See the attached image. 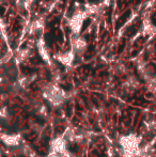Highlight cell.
Masks as SVG:
<instances>
[{
  "instance_id": "obj_1",
  "label": "cell",
  "mask_w": 156,
  "mask_h": 157,
  "mask_svg": "<svg viewBox=\"0 0 156 157\" xmlns=\"http://www.w3.org/2000/svg\"><path fill=\"white\" fill-rule=\"evenodd\" d=\"M43 97L45 99H47L51 105L59 106L64 101L65 98H67V93H65L64 90L61 89L59 86L50 83V85H47L44 88Z\"/></svg>"
},
{
  "instance_id": "obj_2",
  "label": "cell",
  "mask_w": 156,
  "mask_h": 157,
  "mask_svg": "<svg viewBox=\"0 0 156 157\" xmlns=\"http://www.w3.org/2000/svg\"><path fill=\"white\" fill-rule=\"evenodd\" d=\"M140 142H141L140 137H138L135 134L126 135V136H123L120 139V144L122 147L123 151H124V155L126 156L136 157L138 150L140 149L139 147Z\"/></svg>"
},
{
  "instance_id": "obj_3",
  "label": "cell",
  "mask_w": 156,
  "mask_h": 157,
  "mask_svg": "<svg viewBox=\"0 0 156 157\" xmlns=\"http://www.w3.org/2000/svg\"><path fill=\"white\" fill-rule=\"evenodd\" d=\"M87 16L88 15L85 12V10H81V9H78L74 12V14L72 15L69 21V26L72 31V34L79 36V33H80L83 25V21Z\"/></svg>"
},
{
  "instance_id": "obj_4",
  "label": "cell",
  "mask_w": 156,
  "mask_h": 157,
  "mask_svg": "<svg viewBox=\"0 0 156 157\" xmlns=\"http://www.w3.org/2000/svg\"><path fill=\"white\" fill-rule=\"evenodd\" d=\"M50 147H51V152H56V153H60L67 156L69 155L67 152V141L62 136L55 138L51 141Z\"/></svg>"
},
{
  "instance_id": "obj_5",
  "label": "cell",
  "mask_w": 156,
  "mask_h": 157,
  "mask_svg": "<svg viewBox=\"0 0 156 157\" xmlns=\"http://www.w3.org/2000/svg\"><path fill=\"white\" fill-rule=\"evenodd\" d=\"M55 59L58 62L63 64L64 66H71L73 64V61L75 59V52L73 50H69L65 52H59V54L55 55Z\"/></svg>"
},
{
  "instance_id": "obj_6",
  "label": "cell",
  "mask_w": 156,
  "mask_h": 157,
  "mask_svg": "<svg viewBox=\"0 0 156 157\" xmlns=\"http://www.w3.org/2000/svg\"><path fill=\"white\" fill-rule=\"evenodd\" d=\"M36 48H38V52L40 56H41V58L47 64L51 65V58H50L49 52H48V48L46 46L45 42H44L43 37H40L38 41H36Z\"/></svg>"
},
{
  "instance_id": "obj_7",
  "label": "cell",
  "mask_w": 156,
  "mask_h": 157,
  "mask_svg": "<svg viewBox=\"0 0 156 157\" xmlns=\"http://www.w3.org/2000/svg\"><path fill=\"white\" fill-rule=\"evenodd\" d=\"M71 46L74 52H83L87 48V42L85 39L77 35H71Z\"/></svg>"
},
{
  "instance_id": "obj_8",
  "label": "cell",
  "mask_w": 156,
  "mask_h": 157,
  "mask_svg": "<svg viewBox=\"0 0 156 157\" xmlns=\"http://www.w3.org/2000/svg\"><path fill=\"white\" fill-rule=\"evenodd\" d=\"M0 140L8 147H17L21 142V137L18 135L0 134Z\"/></svg>"
},
{
  "instance_id": "obj_9",
  "label": "cell",
  "mask_w": 156,
  "mask_h": 157,
  "mask_svg": "<svg viewBox=\"0 0 156 157\" xmlns=\"http://www.w3.org/2000/svg\"><path fill=\"white\" fill-rule=\"evenodd\" d=\"M44 28H45V21H44V19H42V18L36 19V21H34L33 23H32L31 28H30V32H31V34L43 32Z\"/></svg>"
},
{
  "instance_id": "obj_10",
  "label": "cell",
  "mask_w": 156,
  "mask_h": 157,
  "mask_svg": "<svg viewBox=\"0 0 156 157\" xmlns=\"http://www.w3.org/2000/svg\"><path fill=\"white\" fill-rule=\"evenodd\" d=\"M31 55V50L28 49V48H24V49H21L18 52H17V61L19 62H24V61L28 60Z\"/></svg>"
},
{
  "instance_id": "obj_11",
  "label": "cell",
  "mask_w": 156,
  "mask_h": 157,
  "mask_svg": "<svg viewBox=\"0 0 156 157\" xmlns=\"http://www.w3.org/2000/svg\"><path fill=\"white\" fill-rule=\"evenodd\" d=\"M32 78H33V77H30V76H24V77H21V78L19 79V85H21L23 88L27 87V86H29L30 82H31V81L33 80Z\"/></svg>"
},
{
  "instance_id": "obj_12",
  "label": "cell",
  "mask_w": 156,
  "mask_h": 157,
  "mask_svg": "<svg viewBox=\"0 0 156 157\" xmlns=\"http://www.w3.org/2000/svg\"><path fill=\"white\" fill-rule=\"evenodd\" d=\"M143 31L146 32V34H152V33H154V31H155V27L150 23V21L144 23L143 24Z\"/></svg>"
},
{
  "instance_id": "obj_13",
  "label": "cell",
  "mask_w": 156,
  "mask_h": 157,
  "mask_svg": "<svg viewBox=\"0 0 156 157\" xmlns=\"http://www.w3.org/2000/svg\"><path fill=\"white\" fill-rule=\"evenodd\" d=\"M148 90L151 92H154L156 91V78L155 77H152L150 80H148Z\"/></svg>"
},
{
  "instance_id": "obj_14",
  "label": "cell",
  "mask_w": 156,
  "mask_h": 157,
  "mask_svg": "<svg viewBox=\"0 0 156 157\" xmlns=\"http://www.w3.org/2000/svg\"><path fill=\"white\" fill-rule=\"evenodd\" d=\"M47 157H67V155H63V154H60V153H56V152H51L48 154Z\"/></svg>"
},
{
  "instance_id": "obj_15",
  "label": "cell",
  "mask_w": 156,
  "mask_h": 157,
  "mask_svg": "<svg viewBox=\"0 0 156 157\" xmlns=\"http://www.w3.org/2000/svg\"><path fill=\"white\" fill-rule=\"evenodd\" d=\"M33 1L34 0H24V6H25L26 9H30V6L33 3Z\"/></svg>"
},
{
  "instance_id": "obj_16",
  "label": "cell",
  "mask_w": 156,
  "mask_h": 157,
  "mask_svg": "<svg viewBox=\"0 0 156 157\" xmlns=\"http://www.w3.org/2000/svg\"><path fill=\"white\" fill-rule=\"evenodd\" d=\"M67 157H76V156H74V155H70V156H67Z\"/></svg>"
}]
</instances>
